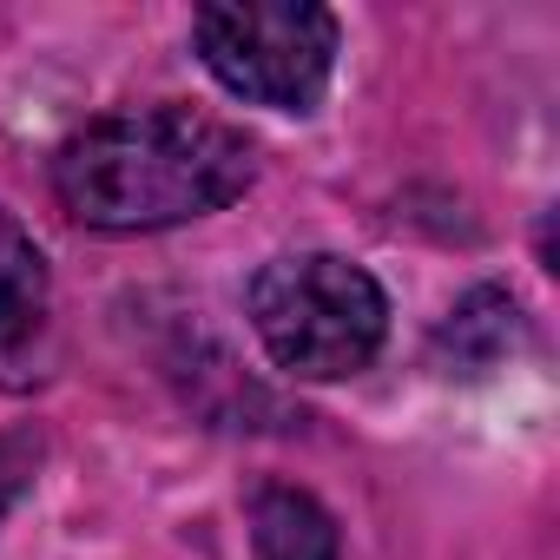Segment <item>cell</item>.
I'll return each mask as SVG.
<instances>
[{"label": "cell", "instance_id": "1", "mask_svg": "<svg viewBox=\"0 0 560 560\" xmlns=\"http://www.w3.org/2000/svg\"><path fill=\"white\" fill-rule=\"evenodd\" d=\"M250 185V139L198 106H132L73 132L54 159L60 205L93 231H165Z\"/></svg>", "mask_w": 560, "mask_h": 560}, {"label": "cell", "instance_id": "2", "mask_svg": "<svg viewBox=\"0 0 560 560\" xmlns=\"http://www.w3.org/2000/svg\"><path fill=\"white\" fill-rule=\"evenodd\" d=\"M250 324L277 370L337 383L383 350L389 304L363 264L311 250V257H277L250 277Z\"/></svg>", "mask_w": 560, "mask_h": 560}, {"label": "cell", "instance_id": "3", "mask_svg": "<svg viewBox=\"0 0 560 560\" xmlns=\"http://www.w3.org/2000/svg\"><path fill=\"white\" fill-rule=\"evenodd\" d=\"M205 67L257 106L311 113L337 67V21L311 0H231L191 21Z\"/></svg>", "mask_w": 560, "mask_h": 560}, {"label": "cell", "instance_id": "4", "mask_svg": "<svg viewBox=\"0 0 560 560\" xmlns=\"http://www.w3.org/2000/svg\"><path fill=\"white\" fill-rule=\"evenodd\" d=\"M47 363V264L34 237L0 211V383L27 389Z\"/></svg>", "mask_w": 560, "mask_h": 560}, {"label": "cell", "instance_id": "5", "mask_svg": "<svg viewBox=\"0 0 560 560\" xmlns=\"http://www.w3.org/2000/svg\"><path fill=\"white\" fill-rule=\"evenodd\" d=\"M250 560H337V521L304 488L250 494Z\"/></svg>", "mask_w": 560, "mask_h": 560}, {"label": "cell", "instance_id": "6", "mask_svg": "<svg viewBox=\"0 0 560 560\" xmlns=\"http://www.w3.org/2000/svg\"><path fill=\"white\" fill-rule=\"evenodd\" d=\"M514 337H521V311L508 291H475L442 324V350H455L462 363H494V357H508Z\"/></svg>", "mask_w": 560, "mask_h": 560}, {"label": "cell", "instance_id": "7", "mask_svg": "<svg viewBox=\"0 0 560 560\" xmlns=\"http://www.w3.org/2000/svg\"><path fill=\"white\" fill-rule=\"evenodd\" d=\"M34 462H40V442H27V435L0 442V514H8L21 501V488L34 481Z\"/></svg>", "mask_w": 560, "mask_h": 560}]
</instances>
